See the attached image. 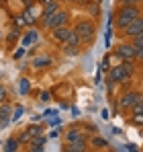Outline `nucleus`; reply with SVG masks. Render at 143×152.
<instances>
[{
  "label": "nucleus",
  "instance_id": "1",
  "mask_svg": "<svg viewBox=\"0 0 143 152\" xmlns=\"http://www.w3.org/2000/svg\"><path fill=\"white\" fill-rule=\"evenodd\" d=\"M72 27H74V31L78 33L82 48H90V45L94 43V39H96V21L92 17H78V19L72 23Z\"/></svg>",
  "mask_w": 143,
  "mask_h": 152
},
{
  "label": "nucleus",
  "instance_id": "2",
  "mask_svg": "<svg viewBox=\"0 0 143 152\" xmlns=\"http://www.w3.org/2000/svg\"><path fill=\"white\" fill-rule=\"evenodd\" d=\"M135 72H137L135 62H125V60H123L117 66H110L106 82H108V86H110L113 82H117V84H127V82L135 76Z\"/></svg>",
  "mask_w": 143,
  "mask_h": 152
},
{
  "label": "nucleus",
  "instance_id": "3",
  "mask_svg": "<svg viewBox=\"0 0 143 152\" xmlns=\"http://www.w3.org/2000/svg\"><path fill=\"white\" fill-rule=\"evenodd\" d=\"M141 12H143L141 6H117L115 19H113V21H115V29H117V31L125 29L131 21H135Z\"/></svg>",
  "mask_w": 143,
  "mask_h": 152
},
{
  "label": "nucleus",
  "instance_id": "4",
  "mask_svg": "<svg viewBox=\"0 0 143 152\" xmlns=\"http://www.w3.org/2000/svg\"><path fill=\"white\" fill-rule=\"evenodd\" d=\"M41 25H43V29H45L47 33L51 31V29H57V27L72 25V10H70V8H66V6H59L47 21H43Z\"/></svg>",
  "mask_w": 143,
  "mask_h": 152
},
{
  "label": "nucleus",
  "instance_id": "5",
  "mask_svg": "<svg viewBox=\"0 0 143 152\" xmlns=\"http://www.w3.org/2000/svg\"><path fill=\"white\" fill-rule=\"evenodd\" d=\"M117 33H119L121 39H133V37L141 35L143 33V12L135 19V21H131L125 29H121V31H117Z\"/></svg>",
  "mask_w": 143,
  "mask_h": 152
},
{
  "label": "nucleus",
  "instance_id": "6",
  "mask_svg": "<svg viewBox=\"0 0 143 152\" xmlns=\"http://www.w3.org/2000/svg\"><path fill=\"white\" fill-rule=\"evenodd\" d=\"M141 95H143L141 91H135V88L125 91L119 97V101H117V109H119V111H131V107L135 105V101H137Z\"/></svg>",
  "mask_w": 143,
  "mask_h": 152
},
{
  "label": "nucleus",
  "instance_id": "7",
  "mask_svg": "<svg viewBox=\"0 0 143 152\" xmlns=\"http://www.w3.org/2000/svg\"><path fill=\"white\" fill-rule=\"evenodd\" d=\"M115 53H119L125 62H135V48L129 39H121L115 45Z\"/></svg>",
  "mask_w": 143,
  "mask_h": 152
},
{
  "label": "nucleus",
  "instance_id": "8",
  "mask_svg": "<svg viewBox=\"0 0 143 152\" xmlns=\"http://www.w3.org/2000/svg\"><path fill=\"white\" fill-rule=\"evenodd\" d=\"M72 31V25H64V27H57V29H51L49 31V37L55 45H64L68 41V35Z\"/></svg>",
  "mask_w": 143,
  "mask_h": 152
},
{
  "label": "nucleus",
  "instance_id": "9",
  "mask_svg": "<svg viewBox=\"0 0 143 152\" xmlns=\"http://www.w3.org/2000/svg\"><path fill=\"white\" fill-rule=\"evenodd\" d=\"M88 142H90V138L76 140V142H70L68 146H64V150L66 152H86L88 150Z\"/></svg>",
  "mask_w": 143,
  "mask_h": 152
},
{
  "label": "nucleus",
  "instance_id": "10",
  "mask_svg": "<svg viewBox=\"0 0 143 152\" xmlns=\"http://www.w3.org/2000/svg\"><path fill=\"white\" fill-rule=\"evenodd\" d=\"M12 107L8 105V103H0V127L8 126L10 121H12Z\"/></svg>",
  "mask_w": 143,
  "mask_h": 152
},
{
  "label": "nucleus",
  "instance_id": "11",
  "mask_svg": "<svg viewBox=\"0 0 143 152\" xmlns=\"http://www.w3.org/2000/svg\"><path fill=\"white\" fill-rule=\"evenodd\" d=\"M59 6H61V2H57V0H53V2H49V4H43V6H41V17H39V19H41V23H43V21H47V19L55 12V10H57V8H59Z\"/></svg>",
  "mask_w": 143,
  "mask_h": 152
},
{
  "label": "nucleus",
  "instance_id": "12",
  "mask_svg": "<svg viewBox=\"0 0 143 152\" xmlns=\"http://www.w3.org/2000/svg\"><path fill=\"white\" fill-rule=\"evenodd\" d=\"M84 138H88V136L82 132V127H70V129L66 132V144L76 142V140H84Z\"/></svg>",
  "mask_w": 143,
  "mask_h": 152
},
{
  "label": "nucleus",
  "instance_id": "13",
  "mask_svg": "<svg viewBox=\"0 0 143 152\" xmlns=\"http://www.w3.org/2000/svg\"><path fill=\"white\" fill-rule=\"evenodd\" d=\"M31 142V146H29V150L31 152H41L43 148H45V144H47V138L41 134V136H35L33 140H29Z\"/></svg>",
  "mask_w": 143,
  "mask_h": 152
},
{
  "label": "nucleus",
  "instance_id": "14",
  "mask_svg": "<svg viewBox=\"0 0 143 152\" xmlns=\"http://www.w3.org/2000/svg\"><path fill=\"white\" fill-rule=\"evenodd\" d=\"M51 66V58L49 56H39V58H35V62H33V68H47Z\"/></svg>",
  "mask_w": 143,
  "mask_h": 152
},
{
  "label": "nucleus",
  "instance_id": "15",
  "mask_svg": "<svg viewBox=\"0 0 143 152\" xmlns=\"http://www.w3.org/2000/svg\"><path fill=\"white\" fill-rule=\"evenodd\" d=\"M4 150H8V152H17V150H21V142H19L17 138H8V140L4 142Z\"/></svg>",
  "mask_w": 143,
  "mask_h": 152
},
{
  "label": "nucleus",
  "instance_id": "16",
  "mask_svg": "<svg viewBox=\"0 0 143 152\" xmlns=\"http://www.w3.org/2000/svg\"><path fill=\"white\" fill-rule=\"evenodd\" d=\"M61 51H64L66 56L76 58V56H80V45H68V43H64V45H61Z\"/></svg>",
  "mask_w": 143,
  "mask_h": 152
},
{
  "label": "nucleus",
  "instance_id": "17",
  "mask_svg": "<svg viewBox=\"0 0 143 152\" xmlns=\"http://www.w3.org/2000/svg\"><path fill=\"white\" fill-rule=\"evenodd\" d=\"M129 121H131V126H135V127H143V113H131Z\"/></svg>",
  "mask_w": 143,
  "mask_h": 152
},
{
  "label": "nucleus",
  "instance_id": "18",
  "mask_svg": "<svg viewBox=\"0 0 143 152\" xmlns=\"http://www.w3.org/2000/svg\"><path fill=\"white\" fill-rule=\"evenodd\" d=\"M68 45H82L80 43V37H78V33L74 31V27H72V31H70V35H68V41H66Z\"/></svg>",
  "mask_w": 143,
  "mask_h": 152
},
{
  "label": "nucleus",
  "instance_id": "19",
  "mask_svg": "<svg viewBox=\"0 0 143 152\" xmlns=\"http://www.w3.org/2000/svg\"><path fill=\"white\" fill-rule=\"evenodd\" d=\"M8 95H10V91H8V86L0 82V103H6V101H8Z\"/></svg>",
  "mask_w": 143,
  "mask_h": 152
},
{
  "label": "nucleus",
  "instance_id": "20",
  "mask_svg": "<svg viewBox=\"0 0 143 152\" xmlns=\"http://www.w3.org/2000/svg\"><path fill=\"white\" fill-rule=\"evenodd\" d=\"M129 113H143V95L135 101V105L131 107V111H129Z\"/></svg>",
  "mask_w": 143,
  "mask_h": 152
},
{
  "label": "nucleus",
  "instance_id": "21",
  "mask_svg": "<svg viewBox=\"0 0 143 152\" xmlns=\"http://www.w3.org/2000/svg\"><path fill=\"white\" fill-rule=\"evenodd\" d=\"M98 15H100V12H98V2H94V4H92V0H90V2H88V17H98Z\"/></svg>",
  "mask_w": 143,
  "mask_h": 152
},
{
  "label": "nucleus",
  "instance_id": "22",
  "mask_svg": "<svg viewBox=\"0 0 143 152\" xmlns=\"http://www.w3.org/2000/svg\"><path fill=\"white\" fill-rule=\"evenodd\" d=\"M117 6H141V0H117Z\"/></svg>",
  "mask_w": 143,
  "mask_h": 152
},
{
  "label": "nucleus",
  "instance_id": "23",
  "mask_svg": "<svg viewBox=\"0 0 143 152\" xmlns=\"http://www.w3.org/2000/svg\"><path fill=\"white\" fill-rule=\"evenodd\" d=\"M92 146L94 148H108V142L102 138H92Z\"/></svg>",
  "mask_w": 143,
  "mask_h": 152
},
{
  "label": "nucleus",
  "instance_id": "24",
  "mask_svg": "<svg viewBox=\"0 0 143 152\" xmlns=\"http://www.w3.org/2000/svg\"><path fill=\"white\" fill-rule=\"evenodd\" d=\"M133 48H135V62L143 64V48L141 45H133Z\"/></svg>",
  "mask_w": 143,
  "mask_h": 152
},
{
  "label": "nucleus",
  "instance_id": "25",
  "mask_svg": "<svg viewBox=\"0 0 143 152\" xmlns=\"http://www.w3.org/2000/svg\"><path fill=\"white\" fill-rule=\"evenodd\" d=\"M129 41H131L133 45H141V48H143V33H141V35H137V37H133V39H129Z\"/></svg>",
  "mask_w": 143,
  "mask_h": 152
},
{
  "label": "nucleus",
  "instance_id": "26",
  "mask_svg": "<svg viewBox=\"0 0 143 152\" xmlns=\"http://www.w3.org/2000/svg\"><path fill=\"white\" fill-rule=\"evenodd\" d=\"M29 88H31V84H29V80L27 78H23V82H21V93H29Z\"/></svg>",
  "mask_w": 143,
  "mask_h": 152
},
{
  "label": "nucleus",
  "instance_id": "27",
  "mask_svg": "<svg viewBox=\"0 0 143 152\" xmlns=\"http://www.w3.org/2000/svg\"><path fill=\"white\" fill-rule=\"evenodd\" d=\"M21 115H23V107H21V105H17V107H14V113H12V119H19Z\"/></svg>",
  "mask_w": 143,
  "mask_h": 152
},
{
  "label": "nucleus",
  "instance_id": "28",
  "mask_svg": "<svg viewBox=\"0 0 143 152\" xmlns=\"http://www.w3.org/2000/svg\"><path fill=\"white\" fill-rule=\"evenodd\" d=\"M35 37H37V35H35V31H31V33H29V37H25V39H23L25 48H27V45H29V43H31V41H33V39H35Z\"/></svg>",
  "mask_w": 143,
  "mask_h": 152
},
{
  "label": "nucleus",
  "instance_id": "29",
  "mask_svg": "<svg viewBox=\"0 0 143 152\" xmlns=\"http://www.w3.org/2000/svg\"><path fill=\"white\" fill-rule=\"evenodd\" d=\"M88 2H90V0H74L72 4H76V6H86Z\"/></svg>",
  "mask_w": 143,
  "mask_h": 152
},
{
  "label": "nucleus",
  "instance_id": "30",
  "mask_svg": "<svg viewBox=\"0 0 143 152\" xmlns=\"http://www.w3.org/2000/svg\"><path fill=\"white\" fill-rule=\"evenodd\" d=\"M39 99H41V101H49V93H47V91H45V93H41V97H39Z\"/></svg>",
  "mask_w": 143,
  "mask_h": 152
},
{
  "label": "nucleus",
  "instance_id": "31",
  "mask_svg": "<svg viewBox=\"0 0 143 152\" xmlns=\"http://www.w3.org/2000/svg\"><path fill=\"white\" fill-rule=\"evenodd\" d=\"M49 2H53V0H37V4H41V6L43 4H49Z\"/></svg>",
  "mask_w": 143,
  "mask_h": 152
},
{
  "label": "nucleus",
  "instance_id": "32",
  "mask_svg": "<svg viewBox=\"0 0 143 152\" xmlns=\"http://www.w3.org/2000/svg\"><path fill=\"white\" fill-rule=\"evenodd\" d=\"M57 2H61V0H57Z\"/></svg>",
  "mask_w": 143,
  "mask_h": 152
}]
</instances>
